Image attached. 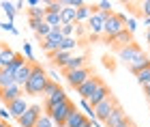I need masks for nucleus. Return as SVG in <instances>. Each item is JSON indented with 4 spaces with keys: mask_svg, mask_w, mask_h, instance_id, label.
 I'll list each match as a JSON object with an SVG mask.
<instances>
[{
    "mask_svg": "<svg viewBox=\"0 0 150 127\" xmlns=\"http://www.w3.org/2000/svg\"><path fill=\"white\" fill-rule=\"evenodd\" d=\"M47 82H50L47 71L41 65L35 63V65H32V73H30V78H28V82L24 84V95H30V97L43 95V88H45Z\"/></svg>",
    "mask_w": 150,
    "mask_h": 127,
    "instance_id": "1",
    "label": "nucleus"
},
{
    "mask_svg": "<svg viewBox=\"0 0 150 127\" xmlns=\"http://www.w3.org/2000/svg\"><path fill=\"white\" fill-rule=\"evenodd\" d=\"M77 108L71 99H67V101H62V103H58V106H54V108L50 110V112H45L47 116L54 121V125H58V127H64V123H67V118H69V114Z\"/></svg>",
    "mask_w": 150,
    "mask_h": 127,
    "instance_id": "2",
    "label": "nucleus"
},
{
    "mask_svg": "<svg viewBox=\"0 0 150 127\" xmlns=\"http://www.w3.org/2000/svg\"><path fill=\"white\" fill-rule=\"evenodd\" d=\"M110 17H112V13H105V11H97V13H92V17L88 19V24H86L90 39H101V37H103L105 22H107Z\"/></svg>",
    "mask_w": 150,
    "mask_h": 127,
    "instance_id": "3",
    "label": "nucleus"
},
{
    "mask_svg": "<svg viewBox=\"0 0 150 127\" xmlns=\"http://www.w3.org/2000/svg\"><path fill=\"white\" fill-rule=\"evenodd\" d=\"M125 22H127V15H125V13H112V17L105 22V28H103L105 41H110L112 37H116L118 32L125 30Z\"/></svg>",
    "mask_w": 150,
    "mask_h": 127,
    "instance_id": "4",
    "label": "nucleus"
},
{
    "mask_svg": "<svg viewBox=\"0 0 150 127\" xmlns=\"http://www.w3.org/2000/svg\"><path fill=\"white\" fill-rule=\"evenodd\" d=\"M92 76H94V71H92V67H90V65L84 67V69H77V71H69V73H64L67 84H69L71 88H79V86L84 84L88 78H92Z\"/></svg>",
    "mask_w": 150,
    "mask_h": 127,
    "instance_id": "5",
    "label": "nucleus"
},
{
    "mask_svg": "<svg viewBox=\"0 0 150 127\" xmlns=\"http://www.w3.org/2000/svg\"><path fill=\"white\" fill-rule=\"evenodd\" d=\"M116 54H118V58H120V61L129 67V65H133L135 61H137V58H142V56H144V50H142L137 43H131V45H127V48L118 50Z\"/></svg>",
    "mask_w": 150,
    "mask_h": 127,
    "instance_id": "6",
    "label": "nucleus"
},
{
    "mask_svg": "<svg viewBox=\"0 0 150 127\" xmlns=\"http://www.w3.org/2000/svg\"><path fill=\"white\" fill-rule=\"evenodd\" d=\"M101 84H105V82H103V80H101L99 76H92V78H88L86 82L81 84L79 88H75V91H77L79 99H86V101H88V99H90L94 93L99 91V86H101Z\"/></svg>",
    "mask_w": 150,
    "mask_h": 127,
    "instance_id": "7",
    "label": "nucleus"
},
{
    "mask_svg": "<svg viewBox=\"0 0 150 127\" xmlns=\"http://www.w3.org/2000/svg\"><path fill=\"white\" fill-rule=\"evenodd\" d=\"M41 114H43V108H41L39 103H32V106H28V110L24 112V116L17 118V123H19V127H35L37 121L41 118Z\"/></svg>",
    "mask_w": 150,
    "mask_h": 127,
    "instance_id": "8",
    "label": "nucleus"
},
{
    "mask_svg": "<svg viewBox=\"0 0 150 127\" xmlns=\"http://www.w3.org/2000/svg\"><path fill=\"white\" fill-rule=\"evenodd\" d=\"M118 106V101H116V97L112 95V97H107L105 101H101L99 106H94V114H97V121L103 125L105 121H107V116L114 112V108Z\"/></svg>",
    "mask_w": 150,
    "mask_h": 127,
    "instance_id": "9",
    "label": "nucleus"
},
{
    "mask_svg": "<svg viewBox=\"0 0 150 127\" xmlns=\"http://www.w3.org/2000/svg\"><path fill=\"white\" fill-rule=\"evenodd\" d=\"M19 97H24V88L19 84H11V86H6V88L0 91V101L4 106H9L11 101H15Z\"/></svg>",
    "mask_w": 150,
    "mask_h": 127,
    "instance_id": "10",
    "label": "nucleus"
},
{
    "mask_svg": "<svg viewBox=\"0 0 150 127\" xmlns=\"http://www.w3.org/2000/svg\"><path fill=\"white\" fill-rule=\"evenodd\" d=\"M107 43H110L112 48H114L116 52H118V50H122V48H127V45H131V43H133V35H131V32H129V30L125 28L122 32H118L116 37H112Z\"/></svg>",
    "mask_w": 150,
    "mask_h": 127,
    "instance_id": "11",
    "label": "nucleus"
},
{
    "mask_svg": "<svg viewBox=\"0 0 150 127\" xmlns=\"http://www.w3.org/2000/svg\"><path fill=\"white\" fill-rule=\"evenodd\" d=\"M28 106H30V103L26 101V97H19V99H15V101H11L9 106H4V108L9 110V112H11V116L17 121V118H22V116H24V112L28 110Z\"/></svg>",
    "mask_w": 150,
    "mask_h": 127,
    "instance_id": "12",
    "label": "nucleus"
},
{
    "mask_svg": "<svg viewBox=\"0 0 150 127\" xmlns=\"http://www.w3.org/2000/svg\"><path fill=\"white\" fill-rule=\"evenodd\" d=\"M127 118H129V116H127L125 108H122V106L118 103V106H116V108H114V112H112L110 116H107V121L103 123V127H118L120 123H125Z\"/></svg>",
    "mask_w": 150,
    "mask_h": 127,
    "instance_id": "13",
    "label": "nucleus"
},
{
    "mask_svg": "<svg viewBox=\"0 0 150 127\" xmlns=\"http://www.w3.org/2000/svg\"><path fill=\"white\" fill-rule=\"evenodd\" d=\"M84 67H88V56H86V54H73V56H71V61L64 65L62 73L77 71V69H84Z\"/></svg>",
    "mask_w": 150,
    "mask_h": 127,
    "instance_id": "14",
    "label": "nucleus"
},
{
    "mask_svg": "<svg viewBox=\"0 0 150 127\" xmlns=\"http://www.w3.org/2000/svg\"><path fill=\"white\" fill-rule=\"evenodd\" d=\"M67 93H64V88H58L54 95H50V97H45V101H43V112H50L54 106H58V103H62V101H67Z\"/></svg>",
    "mask_w": 150,
    "mask_h": 127,
    "instance_id": "15",
    "label": "nucleus"
},
{
    "mask_svg": "<svg viewBox=\"0 0 150 127\" xmlns=\"http://www.w3.org/2000/svg\"><path fill=\"white\" fill-rule=\"evenodd\" d=\"M32 65H35V63H24L15 73H13V78H15V84H19L22 88H24V84L28 82V78H30V73H32Z\"/></svg>",
    "mask_w": 150,
    "mask_h": 127,
    "instance_id": "16",
    "label": "nucleus"
},
{
    "mask_svg": "<svg viewBox=\"0 0 150 127\" xmlns=\"http://www.w3.org/2000/svg\"><path fill=\"white\" fill-rule=\"evenodd\" d=\"M107 97H112V91H110V86H107V84H101V86H99V91L94 93V95H92L90 99H88V103H90L92 108H94V106H99L101 101H105Z\"/></svg>",
    "mask_w": 150,
    "mask_h": 127,
    "instance_id": "17",
    "label": "nucleus"
},
{
    "mask_svg": "<svg viewBox=\"0 0 150 127\" xmlns=\"http://www.w3.org/2000/svg\"><path fill=\"white\" fill-rule=\"evenodd\" d=\"M71 56H73V52H64V50H58V52H54V54H50L52 63L56 67H60V69H64V65L71 61Z\"/></svg>",
    "mask_w": 150,
    "mask_h": 127,
    "instance_id": "18",
    "label": "nucleus"
},
{
    "mask_svg": "<svg viewBox=\"0 0 150 127\" xmlns=\"http://www.w3.org/2000/svg\"><path fill=\"white\" fill-rule=\"evenodd\" d=\"M84 121H88L86 114H84V112H79V108H75V110L71 112V114H69V118H67L64 127H79Z\"/></svg>",
    "mask_w": 150,
    "mask_h": 127,
    "instance_id": "19",
    "label": "nucleus"
},
{
    "mask_svg": "<svg viewBox=\"0 0 150 127\" xmlns=\"http://www.w3.org/2000/svg\"><path fill=\"white\" fill-rule=\"evenodd\" d=\"M60 17H62V24H77V11H75L73 6H67V4H62Z\"/></svg>",
    "mask_w": 150,
    "mask_h": 127,
    "instance_id": "20",
    "label": "nucleus"
},
{
    "mask_svg": "<svg viewBox=\"0 0 150 127\" xmlns=\"http://www.w3.org/2000/svg\"><path fill=\"white\" fill-rule=\"evenodd\" d=\"M148 67H150V58H148V56L144 54L142 58H137V61H135L133 65H129V71H131L133 76H137L139 71H144V69H148Z\"/></svg>",
    "mask_w": 150,
    "mask_h": 127,
    "instance_id": "21",
    "label": "nucleus"
},
{
    "mask_svg": "<svg viewBox=\"0 0 150 127\" xmlns=\"http://www.w3.org/2000/svg\"><path fill=\"white\" fill-rule=\"evenodd\" d=\"M0 9L6 13V22H13V19H15V15H17V11H15V2L2 0V2H0Z\"/></svg>",
    "mask_w": 150,
    "mask_h": 127,
    "instance_id": "22",
    "label": "nucleus"
},
{
    "mask_svg": "<svg viewBox=\"0 0 150 127\" xmlns=\"http://www.w3.org/2000/svg\"><path fill=\"white\" fill-rule=\"evenodd\" d=\"M92 4H84V6H81V9H77V24H84V22H88V19H90L92 17Z\"/></svg>",
    "mask_w": 150,
    "mask_h": 127,
    "instance_id": "23",
    "label": "nucleus"
},
{
    "mask_svg": "<svg viewBox=\"0 0 150 127\" xmlns=\"http://www.w3.org/2000/svg\"><path fill=\"white\" fill-rule=\"evenodd\" d=\"M15 84V78H13V73L9 69H0V91L6 88V86Z\"/></svg>",
    "mask_w": 150,
    "mask_h": 127,
    "instance_id": "24",
    "label": "nucleus"
},
{
    "mask_svg": "<svg viewBox=\"0 0 150 127\" xmlns=\"http://www.w3.org/2000/svg\"><path fill=\"white\" fill-rule=\"evenodd\" d=\"M60 43H62V41L45 39V41H41V48H43V52H47V54H54V52H58V50H60Z\"/></svg>",
    "mask_w": 150,
    "mask_h": 127,
    "instance_id": "25",
    "label": "nucleus"
},
{
    "mask_svg": "<svg viewBox=\"0 0 150 127\" xmlns=\"http://www.w3.org/2000/svg\"><path fill=\"white\" fill-rule=\"evenodd\" d=\"M28 19L45 22V6H32V9H28Z\"/></svg>",
    "mask_w": 150,
    "mask_h": 127,
    "instance_id": "26",
    "label": "nucleus"
},
{
    "mask_svg": "<svg viewBox=\"0 0 150 127\" xmlns=\"http://www.w3.org/2000/svg\"><path fill=\"white\" fill-rule=\"evenodd\" d=\"M45 24H50L52 28H60V26H62L60 13H45Z\"/></svg>",
    "mask_w": 150,
    "mask_h": 127,
    "instance_id": "27",
    "label": "nucleus"
},
{
    "mask_svg": "<svg viewBox=\"0 0 150 127\" xmlns=\"http://www.w3.org/2000/svg\"><path fill=\"white\" fill-rule=\"evenodd\" d=\"M75 45H79L77 37H67V39H62V43H60V50H64V52H73V50H75Z\"/></svg>",
    "mask_w": 150,
    "mask_h": 127,
    "instance_id": "28",
    "label": "nucleus"
},
{
    "mask_svg": "<svg viewBox=\"0 0 150 127\" xmlns=\"http://www.w3.org/2000/svg\"><path fill=\"white\" fill-rule=\"evenodd\" d=\"M135 78H137V82H139V86H142V88L150 86V67H148V69H144V71H139Z\"/></svg>",
    "mask_w": 150,
    "mask_h": 127,
    "instance_id": "29",
    "label": "nucleus"
},
{
    "mask_svg": "<svg viewBox=\"0 0 150 127\" xmlns=\"http://www.w3.org/2000/svg\"><path fill=\"white\" fill-rule=\"evenodd\" d=\"M50 32H52V26L43 22V24H41V26H39V30L35 32V35H37V39H41V41H45V39H47V37H50Z\"/></svg>",
    "mask_w": 150,
    "mask_h": 127,
    "instance_id": "30",
    "label": "nucleus"
},
{
    "mask_svg": "<svg viewBox=\"0 0 150 127\" xmlns=\"http://www.w3.org/2000/svg\"><path fill=\"white\" fill-rule=\"evenodd\" d=\"M26 61H24V54H15V58H13V61H11V65L9 67H6V69H9L11 73H15L17 69H19V67H22Z\"/></svg>",
    "mask_w": 150,
    "mask_h": 127,
    "instance_id": "31",
    "label": "nucleus"
},
{
    "mask_svg": "<svg viewBox=\"0 0 150 127\" xmlns=\"http://www.w3.org/2000/svg\"><path fill=\"white\" fill-rule=\"evenodd\" d=\"M94 6H97V11H105V13H114L112 9H114V2H112V0H99V2L97 4H94Z\"/></svg>",
    "mask_w": 150,
    "mask_h": 127,
    "instance_id": "32",
    "label": "nucleus"
},
{
    "mask_svg": "<svg viewBox=\"0 0 150 127\" xmlns=\"http://www.w3.org/2000/svg\"><path fill=\"white\" fill-rule=\"evenodd\" d=\"M58 88H60V84H58V82H54V80H50V82L45 84V88H43V95H45V97H50V95H54V93H56Z\"/></svg>",
    "mask_w": 150,
    "mask_h": 127,
    "instance_id": "33",
    "label": "nucleus"
},
{
    "mask_svg": "<svg viewBox=\"0 0 150 127\" xmlns=\"http://www.w3.org/2000/svg\"><path fill=\"white\" fill-rule=\"evenodd\" d=\"M60 32H62V37H75V24H62L60 26Z\"/></svg>",
    "mask_w": 150,
    "mask_h": 127,
    "instance_id": "34",
    "label": "nucleus"
},
{
    "mask_svg": "<svg viewBox=\"0 0 150 127\" xmlns=\"http://www.w3.org/2000/svg\"><path fill=\"white\" fill-rule=\"evenodd\" d=\"M35 127H54V121H52V118L43 112V114H41V118L37 121V125H35Z\"/></svg>",
    "mask_w": 150,
    "mask_h": 127,
    "instance_id": "35",
    "label": "nucleus"
},
{
    "mask_svg": "<svg viewBox=\"0 0 150 127\" xmlns=\"http://www.w3.org/2000/svg\"><path fill=\"white\" fill-rule=\"evenodd\" d=\"M24 54H26V63H35V54H32L30 43H24Z\"/></svg>",
    "mask_w": 150,
    "mask_h": 127,
    "instance_id": "36",
    "label": "nucleus"
},
{
    "mask_svg": "<svg viewBox=\"0 0 150 127\" xmlns=\"http://www.w3.org/2000/svg\"><path fill=\"white\" fill-rule=\"evenodd\" d=\"M0 28L6 30V32H11V35H19V30L13 26V22H2V24H0Z\"/></svg>",
    "mask_w": 150,
    "mask_h": 127,
    "instance_id": "37",
    "label": "nucleus"
},
{
    "mask_svg": "<svg viewBox=\"0 0 150 127\" xmlns=\"http://www.w3.org/2000/svg\"><path fill=\"white\" fill-rule=\"evenodd\" d=\"M125 28H127V30H129V32L133 35V32L137 30V22H135L133 17H127V22H125Z\"/></svg>",
    "mask_w": 150,
    "mask_h": 127,
    "instance_id": "38",
    "label": "nucleus"
},
{
    "mask_svg": "<svg viewBox=\"0 0 150 127\" xmlns=\"http://www.w3.org/2000/svg\"><path fill=\"white\" fill-rule=\"evenodd\" d=\"M11 118H13V116H11V112H9V110H6V108H0V121L9 123Z\"/></svg>",
    "mask_w": 150,
    "mask_h": 127,
    "instance_id": "39",
    "label": "nucleus"
},
{
    "mask_svg": "<svg viewBox=\"0 0 150 127\" xmlns=\"http://www.w3.org/2000/svg\"><path fill=\"white\" fill-rule=\"evenodd\" d=\"M142 13H144V17H150V0L142 2Z\"/></svg>",
    "mask_w": 150,
    "mask_h": 127,
    "instance_id": "40",
    "label": "nucleus"
},
{
    "mask_svg": "<svg viewBox=\"0 0 150 127\" xmlns=\"http://www.w3.org/2000/svg\"><path fill=\"white\" fill-rule=\"evenodd\" d=\"M88 28H84V24H75V35H86Z\"/></svg>",
    "mask_w": 150,
    "mask_h": 127,
    "instance_id": "41",
    "label": "nucleus"
},
{
    "mask_svg": "<svg viewBox=\"0 0 150 127\" xmlns=\"http://www.w3.org/2000/svg\"><path fill=\"white\" fill-rule=\"evenodd\" d=\"M28 24H30V28L37 32V30H39V26L43 24V22H39V19H28Z\"/></svg>",
    "mask_w": 150,
    "mask_h": 127,
    "instance_id": "42",
    "label": "nucleus"
},
{
    "mask_svg": "<svg viewBox=\"0 0 150 127\" xmlns=\"http://www.w3.org/2000/svg\"><path fill=\"white\" fill-rule=\"evenodd\" d=\"M118 127H135V125L131 123V118H127V121H125V123H120Z\"/></svg>",
    "mask_w": 150,
    "mask_h": 127,
    "instance_id": "43",
    "label": "nucleus"
},
{
    "mask_svg": "<svg viewBox=\"0 0 150 127\" xmlns=\"http://www.w3.org/2000/svg\"><path fill=\"white\" fill-rule=\"evenodd\" d=\"M144 97L148 99V103H150V86H146V88H144Z\"/></svg>",
    "mask_w": 150,
    "mask_h": 127,
    "instance_id": "44",
    "label": "nucleus"
},
{
    "mask_svg": "<svg viewBox=\"0 0 150 127\" xmlns=\"http://www.w3.org/2000/svg\"><path fill=\"white\" fill-rule=\"evenodd\" d=\"M19 9H24V2L22 0H15V11H19Z\"/></svg>",
    "mask_w": 150,
    "mask_h": 127,
    "instance_id": "45",
    "label": "nucleus"
},
{
    "mask_svg": "<svg viewBox=\"0 0 150 127\" xmlns=\"http://www.w3.org/2000/svg\"><path fill=\"white\" fill-rule=\"evenodd\" d=\"M79 127H92V123H90V121H84V123H81Z\"/></svg>",
    "mask_w": 150,
    "mask_h": 127,
    "instance_id": "46",
    "label": "nucleus"
},
{
    "mask_svg": "<svg viewBox=\"0 0 150 127\" xmlns=\"http://www.w3.org/2000/svg\"><path fill=\"white\" fill-rule=\"evenodd\" d=\"M144 26H148V28H150V17H144Z\"/></svg>",
    "mask_w": 150,
    "mask_h": 127,
    "instance_id": "47",
    "label": "nucleus"
},
{
    "mask_svg": "<svg viewBox=\"0 0 150 127\" xmlns=\"http://www.w3.org/2000/svg\"><path fill=\"white\" fill-rule=\"evenodd\" d=\"M146 41L150 43V28H148V32H146Z\"/></svg>",
    "mask_w": 150,
    "mask_h": 127,
    "instance_id": "48",
    "label": "nucleus"
},
{
    "mask_svg": "<svg viewBox=\"0 0 150 127\" xmlns=\"http://www.w3.org/2000/svg\"><path fill=\"white\" fill-rule=\"evenodd\" d=\"M0 127H9V123H4V121H0Z\"/></svg>",
    "mask_w": 150,
    "mask_h": 127,
    "instance_id": "49",
    "label": "nucleus"
},
{
    "mask_svg": "<svg viewBox=\"0 0 150 127\" xmlns=\"http://www.w3.org/2000/svg\"><path fill=\"white\" fill-rule=\"evenodd\" d=\"M0 69H2V67H0Z\"/></svg>",
    "mask_w": 150,
    "mask_h": 127,
    "instance_id": "50",
    "label": "nucleus"
},
{
    "mask_svg": "<svg viewBox=\"0 0 150 127\" xmlns=\"http://www.w3.org/2000/svg\"><path fill=\"white\" fill-rule=\"evenodd\" d=\"M148 106H150V103H148Z\"/></svg>",
    "mask_w": 150,
    "mask_h": 127,
    "instance_id": "51",
    "label": "nucleus"
}]
</instances>
